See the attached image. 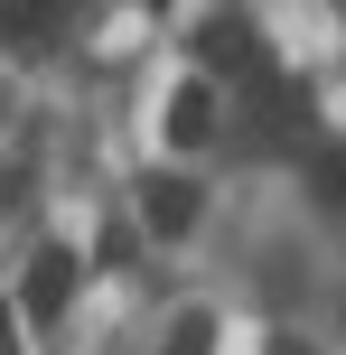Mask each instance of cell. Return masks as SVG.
<instances>
[{
    "label": "cell",
    "instance_id": "7a4b0ae2",
    "mask_svg": "<svg viewBox=\"0 0 346 355\" xmlns=\"http://www.w3.org/2000/svg\"><path fill=\"white\" fill-rule=\"evenodd\" d=\"M75 271H85V262H75L66 243H47V252H37V262H28V318H56V309L75 300Z\"/></svg>",
    "mask_w": 346,
    "mask_h": 355
},
{
    "label": "cell",
    "instance_id": "5b68a950",
    "mask_svg": "<svg viewBox=\"0 0 346 355\" xmlns=\"http://www.w3.org/2000/svg\"><path fill=\"white\" fill-rule=\"evenodd\" d=\"M141 206H150V234H187L197 225V187H187V178H150Z\"/></svg>",
    "mask_w": 346,
    "mask_h": 355
},
{
    "label": "cell",
    "instance_id": "6da1fadb",
    "mask_svg": "<svg viewBox=\"0 0 346 355\" xmlns=\"http://www.w3.org/2000/svg\"><path fill=\"white\" fill-rule=\"evenodd\" d=\"M197 47H206V66H225L234 85H262V75H272V56H262V28H253V19H206Z\"/></svg>",
    "mask_w": 346,
    "mask_h": 355
},
{
    "label": "cell",
    "instance_id": "52a82bcc",
    "mask_svg": "<svg viewBox=\"0 0 346 355\" xmlns=\"http://www.w3.org/2000/svg\"><path fill=\"white\" fill-rule=\"evenodd\" d=\"M309 178H318V196H328V206H346V141H328L309 159Z\"/></svg>",
    "mask_w": 346,
    "mask_h": 355
},
{
    "label": "cell",
    "instance_id": "3957f363",
    "mask_svg": "<svg viewBox=\"0 0 346 355\" xmlns=\"http://www.w3.org/2000/svg\"><path fill=\"white\" fill-rule=\"evenodd\" d=\"M216 85H178V94H168V141H178V150H197V141H216Z\"/></svg>",
    "mask_w": 346,
    "mask_h": 355
},
{
    "label": "cell",
    "instance_id": "ba28073f",
    "mask_svg": "<svg viewBox=\"0 0 346 355\" xmlns=\"http://www.w3.org/2000/svg\"><path fill=\"white\" fill-rule=\"evenodd\" d=\"M206 337H216L206 318H178V337H168V355H206Z\"/></svg>",
    "mask_w": 346,
    "mask_h": 355
},
{
    "label": "cell",
    "instance_id": "8992f818",
    "mask_svg": "<svg viewBox=\"0 0 346 355\" xmlns=\"http://www.w3.org/2000/svg\"><path fill=\"white\" fill-rule=\"evenodd\" d=\"M0 37L37 47V37H56V10H47V0H10V10H0Z\"/></svg>",
    "mask_w": 346,
    "mask_h": 355
},
{
    "label": "cell",
    "instance_id": "277c9868",
    "mask_svg": "<svg viewBox=\"0 0 346 355\" xmlns=\"http://www.w3.org/2000/svg\"><path fill=\"white\" fill-rule=\"evenodd\" d=\"M243 94H253V122H262V131L309 122V85H291V75H262V85H243Z\"/></svg>",
    "mask_w": 346,
    "mask_h": 355
},
{
    "label": "cell",
    "instance_id": "9c48e42d",
    "mask_svg": "<svg viewBox=\"0 0 346 355\" xmlns=\"http://www.w3.org/2000/svg\"><path fill=\"white\" fill-rule=\"evenodd\" d=\"M0 355H19V318H10V309H0Z\"/></svg>",
    "mask_w": 346,
    "mask_h": 355
}]
</instances>
